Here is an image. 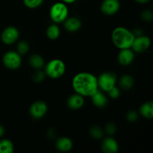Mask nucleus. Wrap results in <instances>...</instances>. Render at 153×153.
<instances>
[{
    "label": "nucleus",
    "instance_id": "1",
    "mask_svg": "<svg viewBox=\"0 0 153 153\" xmlns=\"http://www.w3.org/2000/svg\"><path fill=\"white\" fill-rule=\"evenodd\" d=\"M72 88L76 94L91 97L99 90L97 77L89 72L78 73L72 79Z\"/></svg>",
    "mask_w": 153,
    "mask_h": 153
},
{
    "label": "nucleus",
    "instance_id": "2",
    "mask_svg": "<svg viewBox=\"0 0 153 153\" xmlns=\"http://www.w3.org/2000/svg\"><path fill=\"white\" fill-rule=\"evenodd\" d=\"M134 37L133 31L123 26L116 27L111 33L112 43L118 49L131 48Z\"/></svg>",
    "mask_w": 153,
    "mask_h": 153
},
{
    "label": "nucleus",
    "instance_id": "3",
    "mask_svg": "<svg viewBox=\"0 0 153 153\" xmlns=\"http://www.w3.org/2000/svg\"><path fill=\"white\" fill-rule=\"evenodd\" d=\"M44 73L48 78L58 79L66 73V64L59 58H54L48 61L44 65Z\"/></svg>",
    "mask_w": 153,
    "mask_h": 153
},
{
    "label": "nucleus",
    "instance_id": "4",
    "mask_svg": "<svg viewBox=\"0 0 153 153\" xmlns=\"http://www.w3.org/2000/svg\"><path fill=\"white\" fill-rule=\"evenodd\" d=\"M69 8L67 4L62 1H57L49 9V17L55 24H61L69 16Z\"/></svg>",
    "mask_w": 153,
    "mask_h": 153
},
{
    "label": "nucleus",
    "instance_id": "5",
    "mask_svg": "<svg viewBox=\"0 0 153 153\" xmlns=\"http://www.w3.org/2000/svg\"><path fill=\"white\" fill-rule=\"evenodd\" d=\"M117 76L114 72H104L97 77L99 89L104 93H107L109 90L117 85Z\"/></svg>",
    "mask_w": 153,
    "mask_h": 153
},
{
    "label": "nucleus",
    "instance_id": "6",
    "mask_svg": "<svg viewBox=\"0 0 153 153\" xmlns=\"http://www.w3.org/2000/svg\"><path fill=\"white\" fill-rule=\"evenodd\" d=\"M22 55L16 51L9 50L2 56V64L10 70H16L22 65Z\"/></svg>",
    "mask_w": 153,
    "mask_h": 153
},
{
    "label": "nucleus",
    "instance_id": "7",
    "mask_svg": "<svg viewBox=\"0 0 153 153\" xmlns=\"http://www.w3.org/2000/svg\"><path fill=\"white\" fill-rule=\"evenodd\" d=\"M150 37L147 35L140 34V35L135 36L133 43L131 44V49L134 51V53H143L146 52L151 46Z\"/></svg>",
    "mask_w": 153,
    "mask_h": 153
},
{
    "label": "nucleus",
    "instance_id": "8",
    "mask_svg": "<svg viewBox=\"0 0 153 153\" xmlns=\"http://www.w3.org/2000/svg\"><path fill=\"white\" fill-rule=\"evenodd\" d=\"M19 37V31L17 28L9 25L4 28L1 33V40L5 45H13L17 42Z\"/></svg>",
    "mask_w": 153,
    "mask_h": 153
},
{
    "label": "nucleus",
    "instance_id": "9",
    "mask_svg": "<svg viewBox=\"0 0 153 153\" xmlns=\"http://www.w3.org/2000/svg\"><path fill=\"white\" fill-rule=\"evenodd\" d=\"M48 112V105L44 101L37 100L31 103L29 107V114L33 119L40 120L44 117Z\"/></svg>",
    "mask_w": 153,
    "mask_h": 153
},
{
    "label": "nucleus",
    "instance_id": "10",
    "mask_svg": "<svg viewBox=\"0 0 153 153\" xmlns=\"http://www.w3.org/2000/svg\"><path fill=\"white\" fill-rule=\"evenodd\" d=\"M120 8L119 0H103L100 5V10L106 16H113L116 14Z\"/></svg>",
    "mask_w": 153,
    "mask_h": 153
},
{
    "label": "nucleus",
    "instance_id": "11",
    "mask_svg": "<svg viewBox=\"0 0 153 153\" xmlns=\"http://www.w3.org/2000/svg\"><path fill=\"white\" fill-rule=\"evenodd\" d=\"M135 58V53L131 49H120V52L117 55V61L120 65L123 67H127L131 64Z\"/></svg>",
    "mask_w": 153,
    "mask_h": 153
},
{
    "label": "nucleus",
    "instance_id": "12",
    "mask_svg": "<svg viewBox=\"0 0 153 153\" xmlns=\"http://www.w3.org/2000/svg\"><path fill=\"white\" fill-rule=\"evenodd\" d=\"M101 149L104 153H117L119 151V143L112 136H107L102 140Z\"/></svg>",
    "mask_w": 153,
    "mask_h": 153
},
{
    "label": "nucleus",
    "instance_id": "13",
    "mask_svg": "<svg viewBox=\"0 0 153 153\" xmlns=\"http://www.w3.org/2000/svg\"><path fill=\"white\" fill-rule=\"evenodd\" d=\"M64 29L70 33L76 32L79 31L82 26V22L79 18L76 16H70L67 17L63 22Z\"/></svg>",
    "mask_w": 153,
    "mask_h": 153
},
{
    "label": "nucleus",
    "instance_id": "14",
    "mask_svg": "<svg viewBox=\"0 0 153 153\" xmlns=\"http://www.w3.org/2000/svg\"><path fill=\"white\" fill-rule=\"evenodd\" d=\"M84 105H85V97L76 93L72 94L67 98V105L70 110H79L83 107Z\"/></svg>",
    "mask_w": 153,
    "mask_h": 153
},
{
    "label": "nucleus",
    "instance_id": "15",
    "mask_svg": "<svg viewBox=\"0 0 153 153\" xmlns=\"http://www.w3.org/2000/svg\"><path fill=\"white\" fill-rule=\"evenodd\" d=\"M90 98L92 102V104L98 108H104L108 103V97L100 89L95 94H93Z\"/></svg>",
    "mask_w": 153,
    "mask_h": 153
},
{
    "label": "nucleus",
    "instance_id": "16",
    "mask_svg": "<svg viewBox=\"0 0 153 153\" xmlns=\"http://www.w3.org/2000/svg\"><path fill=\"white\" fill-rule=\"evenodd\" d=\"M55 148L58 151L61 152H68L73 149V142L70 137H58L55 143Z\"/></svg>",
    "mask_w": 153,
    "mask_h": 153
},
{
    "label": "nucleus",
    "instance_id": "17",
    "mask_svg": "<svg viewBox=\"0 0 153 153\" xmlns=\"http://www.w3.org/2000/svg\"><path fill=\"white\" fill-rule=\"evenodd\" d=\"M118 87L123 91H130L134 87V78L129 74H124L117 80Z\"/></svg>",
    "mask_w": 153,
    "mask_h": 153
},
{
    "label": "nucleus",
    "instance_id": "18",
    "mask_svg": "<svg viewBox=\"0 0 153 153\" xmlns=\"http://www.w3.org/2000/svg\"><path fill=\"white\" fill-rule=\"evenodd\" d=\"M28 64L34 70H41L44 67L45 60L43 57L39 54H32L28 58Z\"/></svg>",
    "mask_w": 153,
    "mask_h": 153
},
{
    "label": "nucleus",
    "instance_id": "19",
    "mask_svg": "<svg viewBox=\"0 0 153 153\" xmlns=\"http://www.w3.org/2000/svg\"><path fill=\"white\" fill-rule=\"evenodd\" d=\"M139 114L146 120L152 119L153 117V103L152 101H148L143 103L139 108Z\"/></svg>",
    "mask_w": 153,
    "mask_h": 153
},
{
    "label": "nucleus",
    "instance_id": "20",
    "mask_svg": "<svg viewBox=\"0 0 153 153\" xmlns=\"http://www.w3.org/2000/svg\"><path fill=\"white\" fill-rule=\"evenodd\" d=\"M46 37L51 40H56L61 35V29L58 24L52 23L47 27L46 31Z\"/></svg>",
    "mask_w": 153,
    "mask_h": 153
},
{
    "label": "nucleus",
    "instance_id": "21",
    "mask_svg": "<svg viewBox=\"0 0 153 153\" xmlns=\"http://www.w3.org/2000/svg\"><path fill=\"white\" fill-rule=\"evenodd\" d=\"M14 152V145L7 138L0 139V153H13Z\"/></svg>",
    "mask_w": 153,
    "mask_h": 153
},
{
    "label": "nucleus",
    "instance_id": "22",
    "mask_svg": "<svg viewBox=\"0 0 153 153\" xmlns=\"http://www.w3.org/2000/svg\"><path fill=\"white\" fill-rule=\"evenodd\" d=\"M89 134L95 140H100L104 137L105 131L104 129L99 126H92L89 128Z\"/></svg>",
    "mask_w": 153,
    "mask_h": 153
},
{
    "label": "nucleus",
    "instance_id": "23",
    "mask_svg": "<svg viewBox=\"0 0 153 153\" xmlns=\"http://www.w3.org/2000/svg\"><path fill=\"white\" fill-rule=\"evenodd\" d=\"M30 49L29 43L25 40H20L16 45V52L20 55H25Z\"/></svg>",
    "mask_w": 153,
    "mask_h": 153
},
{
    "label": "nucleus",
    "instance_id": "24",
    "mask_svg": "<svg viewBox=\"0 0 153 153\" xmlns=\"http://www.w3.org/2000/svg\"><path fill=\"white\" fill-rule=\"evenodd\" d=\"M103 129H104L105 134H107V136H113L114 134H116L117 131V126L115 123L108 122L105 124Z\"/></svg>",
    "mask_w": 153,
    "mask_h": 153
},
{
    "label": "nucleus",
    "instance_id": "25",
    "mask_svg": "<svg viewBox=\"0 0 153 153\" xmlns=\"http://www.w3.org/2000/svg\"><path fill=\"white\" fill-rule=\"evenodd\" d=\"M44 0H23L24 5L29 9H36L43 4Z\"/></svg>",
    "mask_w": 153,
    "mask_h": 153
},
{
    "label": "nucleus",
    "instance_id": "26",
    "mask_svg": "<svg viewBox=\"0 0 153 153\" xmlns=\"http://www.w3.org/2000/svg\"><path fill=\"white\" fill-rule=\"evenodd\" d=\"M46 76L45 74L44 71H42L41 70H37L32 75V81L35 83H41L46 79Z\"/></svg>",
    "mask_w": 153,
    "mask_h": 153
},
{
    "label": "nucleus",
    "instance_id": "27",
    "mask_svg": "<svg viewBox=\"0 0 153 153\" xmlns=\"http://www.w3.org/2000/svg\"><path fill=\"white\" fill-rule=\"evenodd\" d=\"M139 114L137 111L134 109H131L127 111L126 114V119L128 123H134L138 120Z\"/></svg>",
    "mask_w": 153,
    "mask_h": 153
},
{
    "label": "nucleus",
    "instance_id": "28",
    "mask_svg": "<svg viewBox=\"0 0 153 153\" xmlns=\"http://www.w3.org/2000/svg\"><path fill=\"white\" fill-rule=\"evenodd\" d=\"M107 94L109 98L112 99V100H117L120 96V90L119 87L116 85V86L112 88L111 90H109L107 92Z\"/></svg>",
    "mask_w": 153,
    "mask_h": 153
},
{
    "label": "nucleus",
    "instance_id": "29",
    "mask_svg": "<svg viewBox=\"0 0 153 153\" xmlns=\"http://www.w3.org/2000/svg\"><path fill=\"white\" fill-rule=\"evenodd\" d=\"M140 18L142 19V20L146 22H152L153 19V13L150 10L146 9V10H143L141 12V13H140Z\"/></svg>",
    "mask_w": 153,
    "mask_h": 153
},
{
    "label": "nucleus",
    "instance_id": "30",
    "mask_svg": "<svg viewBox=\"0 0 153 153\" xmlns=\"http://www.w3.org/2000/svg\"><path fill=\"white\" fill-rule=\"evenodd\" d=\"M56 131H55L54 128H49L47 131V137H49V139H54L55 137H56Z\"/></svg>",
    "mask_w": 153,
    "mask_h": 153
},
{
    "label": "nucleus",
    "instance_id": "31",
    "mask_svg": "<svg viewBox=\"0 0 153 153\" xmlns=\"http://www.w3.org/2000/svg\"><path fill=\"white\" fill-rule=\"evenodd\" d=\"M4 133H5V129H4V126L0 125V138H1L4 136Z\"/></svg>",
    "mask_w": 153,
    "mask_h": 153
},
{
    "label": "nucleus",
    "instance_id": "32",
    "mask_svg": "<svg viewBox=\"0 0 153 153\" xmlns=\"http://www.w3.org/2000/svg\"><path fill=\"white\" fill-rule=\"evenodd\" d=\"M135 2L139 3V4H147L150 0H134Z\"/></svg>",
    "mask_w": 153,
    "mask_h": 153
},
{
    "label": "nucleus",
    "instance_id": "33",
    "mask_svg": "<svg viewBox=\"0 0 153 153\" xmlns=\"http://www.w3.org/2000/svg\"><path fill=\"white\" fill-rule=\"evenodd\" d=\"M61 1L67 4H73L76 0H61Z\"/></svg>",
    "mask_w": 153,
    "mask_h": 153
}]
</instances>
